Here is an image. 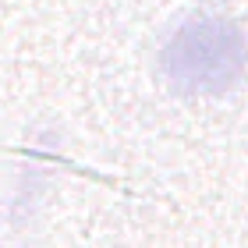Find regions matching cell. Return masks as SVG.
<instances>
[{"label":"cell","mask_w":248,"mask_h":248,"mask_svg":"<svg viewBox=\"0 0 248 248\" xmlns=\"http://www.w3.org/2000/svg\"><path fill=\"white\" fill-rule=\"evenodd\" d=\"M248 67V39L227 15H191L160 50V71L181 96H220L241 82Z\"/></svg>","instance_id":"obj_1"}]
</instances>
